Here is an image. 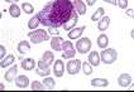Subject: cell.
I'll use <instances>...</instances> for the list:
<instances>
[{
  "mask_svg": "<svg viewBox=\"0 0 134 92\" xmlns=\"http://www.w3.org/2000/svg\"><path fill=\"white\" fill-rule=\"evenodd\" d=\"M132 83V76L129 73H121L119 77H118V84L120 87H128L129 84Z\"/></svg>",
  "mask_w": 134,
  "mask_h": 92,
  "instance_id": "obj_14",
  "label": "cell"
},
{
  "mask_svg": "<svg viewBox=\"0 0 134 92\" xmlns=\"http://www.w3.org/2000/svg\"><path fill=\"white\" fill-rule=\"evenodd\" d=\"M7 3H10V4H14V3H18L19 0H5Z\"/></svg>",
  "mask_w": 134,
  "mask_h": 92,
  "instance_id": "obj_38",
  "label": "cell"
},
{
  "mask_svg": "<svg viewBox=\"0 0 134 92\" xmlns=\"http://www.w3.org/2000/svg\"><path fill=\"white\" fill-rule=\"evenodd\" d=\"M43 84H44L46 90H53L54 86H56V81H54V78L47 76V77H44V79H43Z\"/></svg>",
  "mask_w": 134,
  "mask_h": 92,
  "instance_id": "obj_25",
  "label": "cell"
},
{
  "mask_svg": "<svg viewBox=\"0 0 134 92\" xmlns=\"http://www.w3.org/2000/svg\"><path fill=\"white\" fill-rule=\"evenodd\" d=\"M85 29H86L85 25H81V27H79V28L71 29V30L68 32V39H71V40H77L79 38H81V35L83 34Z\"/></svg>",
  "mask_w": 134,
  "mask_h": 92,
  "instance_id": "obj_10",
  "label": "cell"
},
{
  "mask_svg": "<svg viewBox=\"0 0 134 92\" xmlns=\"http://www.w3.org/2000/svg\"><path fill=\"white\" fill-rule=\"evenodd\" d=\"M96 43L99 48L105 49V48H108V46H109V37L106 34H100L96 39Z\"/></svg>",
  "mask_w": 134,
  "mask_h": 92,
  "instance_id": "obj_19",
  "label": "cell"
},
{
  "mask_svg": "<svg viewBox=\"0 0 134 92\" xmlns=\"http://www.w3.org/2000/svg\"><path fill=\"white\" fill-rule=\"evenodd\" d=\"M97 0H86V4L90 5V7H92V5H95V3H96Z\"/></svg>",
  "mask_w": 134,
  "mask_h": 92,
  "instance_id": "obj_36",
  "label": "cell"
},
{
  "mask_svg": "<svg viewBox=\"0 0 134 92\" xmlns=\"http://www.w3.org/2000/svg\"><path fill=\"white\" fill-rule=\"evenodd\" d=\"M14 82H15L16 88H20V90H24V88L29 87V78L25 76V75H18V76L15 77Z\"/></svg>",
  "mask_w": 134,
  "mask_h": 92,
  "instance_id": "obj_8",
  "label": "cell"
},
{
  "mask_svg": "<svg viewBox=\"0 0 134 92\" xmlns=\"http://www.w3.org/2000/svg\"><path fill=\"white\" fill-rule=\"evenodd\" d=\"M75 46H76V49H77V52L80 54H86L90 52V49L92 47V43H91V40L89 38L82 37V38L77 39V42H76Z\"/></svg>",
  "mask_w": 134,
  "mask_h": 92,
  "instance_id": "obj_5",
  "label": "cell"
},
{
  "mask_svg": "<svg viewBox=\"0 0 134 92\" xmlns=\"http://www.w3.org/2000/svg\"><path fill=\"white\" fill-rule=\"evenodd\" d=\"M130 37H132V39H134V28L130 30Z\"/></svg>",
  "mask_w": 134,
  "mask_h": 92,
  "instance_id": "obj_41",
  "label": "cell"
},
{
  "mask_svg": "<svg viewBox=\"0 0 134 92\" xmlns=\"http://www.w3.org/2000/svg\"><path fill=\"white\" fill-rule=\"evenodd\" d=\"M105 3H108V4H110V5H116V1L118 0H104Z\"/></svg>",
  "mask_w": 134,
  "mask_h": 92,
  "instance_id": "obj_37",
  "label": "cell"
},
{
  "mask_svg": "<svg viewBox=\"0 0 134 92\" xmlns=\"http://www.w3.org/2000/svg\"><path fill=\"white\" fill-rule=\"evenodd\" d=\"M87 59L89 62L94 66V67H96V66H100V61H101V56L97 53L96 51H91L90 54L87 56Z\"/></svg>",
  "mask_w": 134,
  "mask_h": 92,
  "instance_id": "obj_16",
  "label": "cell"
},
{
  "mask_svg": "<svg viewBox=\"0 0 134 92\" xmlns=\"http://www.w3.org/2000/svg\"><path fill=\"white\" fill-rule=\"evenodd\" d=\"M72 3H74V8L75 10L79 13V15H85L86 14V10H87V4L86 3H83L82 0H72Z\"/></svg>",
  "mask_w": 134,
  "mask_h": 92,
  "instance_id": "obj_13",
  "label": "cell"
},
{
  "mask_svg": "<svg viewBox=\"0 0 134 92\" xmlns=\"http://www.w3.org/2000/svg\"><path fill=\"white\" fill-rule=\"evenodd\" d=\"M110 25V18L108 15H104L99 22H97V29L100 32H105Z\"/></svg>",
  "mask_w": 134,
  "mask_h": 92,
  "instance_id": "obj_18",
  "label": "cell"
},
{
  "mask_svg": "<svg viewBox=\"0 0 134 92\" xmlns=\"http://www.w3.org/2000/svg\"><path fill=\"white\" fill-rule=\"evenodd\" d=\"M77 22H79V13L75 10L74 14H72V16H71V18L67 20L66 23L62 25V28H63L65 30L70 32L71 29H74V28H75V25H77Z\"/></svg>",
  "mask_w": 134,
  "mask_h": 92,
  "instance_id": "obj_9",
  "label": "cell"
},
{
  "mask_svg": "<svg viewBox=\"0 0 134 92\" xmlns=\"http://www.w3.org/2000/svg\"><path fill=\"white\" fill-rule=\"evenodd\" d=\"M22 9L25 14H33V13H34V7H33L30 3H23Z\"/></svg>",
  "mask_w": 134,
  "mask_h": 92,
  "instance_id": "obj_29",
  "label": "cell"
},
{
  "mask_svg": "<svg viewBox=\"0 0 134 92\" xmlns=\"http://www.w3.org/2000/svg\"><path fill=\"white\" fill-rule=\"evenodd\" d=\"M49 33L44 29H34V30L29 32V34H28V37H29L30 42L33 43V44H39V43H43V42H47V40H49V35H48Z\"/></svg>",
  "mask_w": 134,
  "mask_h": 92,
  "instance_id": "obj_2",
  "label": "cell"
},
{
  "mask_svg": "<svg viewBox=\"0 0 134 92\" xmlns=\"http://www.w3.org/2000/svg\"><path fill=\"white\" fill-rule=\"evenodd\" d=\"M91 86L95 87V88H105V87L109 86V81L106 78H92Z\"/></svg>",
  "mask_w": 134,
  "mask_h": 92,
  "instance_id": "obj_17",
  "label": "cell"
},
{
  "mask_svg": "<svg viewBox=\"0 0 134 92\" xmlns=\"http://www.w3.org/2000/svg\"><path fill=\"white\" fill-rule=\"evenodd\" d=\"M65 71H66V64L63 63L62 59L54 61V63H53V73H54V76L60 78V77L65 75Z\"/></svg>",
  "mask_w": 134,
  "mask_h": 92,
  "instance_id": "obj_7",
  "label": "cell"
},
{
  "mask_svg": "<svg viewBox=\"0 0 134 92\" xmlns=\"http://www.w3.org/2000/svg\"><path fill=\"white\" fill-rule=\"evenodd\" d=\"M100 56H101V62L105 64H113L118 59V52L114 48H105L100 53Z\"/></svg>",
  "mask_w": 134,
  "mask_h": 92,
  "instance_id": "obj_3",
  "label": "cell"
},
{
  "mask_svg": "<svg viewBox=\"0 0 134 92\" xmlns=\"http://www.w3.org/2000/svg\"><path fill=\"white\" fill-rule=\"evenodd\" d=\"M116 7H119L120 9H128V0H118Z\"/></svg>",
  "mask_w": 134,
  "mask_h": 92,
  "instance_id": "obj_32",
  "label": "cell"
},
{
  "mask_svg": "<svg viewBox=\"0 0 134 92\" xmlns=\"http://www.w3.org/2000/svg\"><path fill=\"white\" fill-rule=\"evenodd\" d=\"M44 84L43 82L41 83L39 81H33L32 83H30V90L32 91H42V90H44Z\"/></svg>",
  "mask_w": 134,
  "mask_h": 92,
  "instance_id": "obj_28",
  "label": "cell"
},
{
  "mask_svg": "<svg viewBox=\"0 0 134 92\" xmlns=\"http://www.w3.org/2000/svg\"><path fill=\"white\" fill-rule=\"evenodd\" d=\"M16 76H18V66H12V67L5 72V75H4V79H5L7 82L10 83V82H13V81H14Z\"/></svg>",
  "mask_w": 134,
  "mask_h": 92,
  "instance_id": "obj_12",
  "label": "cell"
},
{
  "mask_svg": "<svg viewBox=\"0 0 134 92\" xmlns=\"http://www.w3.org/2000/svg\"><path fill=\"white\" fill-rule=\"evenodd\" d=\"M128 88H129V90H132V91H134V83H130L129 86H128Z\"/></svg>",
  "mask_w": 134,
  "mask_h": 92,
  "instance_id": "obj_39",
  "label": "cell"
},
{
  "mask_svg": "<svg viewBox=\"0 0 134 92\" xmlns=\"http://www.w3.org/2000/svg\"><path fill=\"white\" fill-rule=\"evenodd\" d=\"M39 24H41V20H39L38 14L37 15H33L28 20V28H29L30 30H34V29H37L38 27H39Z\"/></svg>",
  "mask_w": 134,
  "mask_h": 92,
  "instance_id": "obj_23",
  "label": "cell"
},
{
  "mask_svg": "<svg viewBox=\"0 0 134 92\" xmlns=\"http://www.w3.org/2000/svg\"><path fill=\"white\" fill-rule=\"evenodd\" d=\"M9 14H10L12 18H19V16H20L22 10L19 8V5H16V3L12 4V5L9 7Z\"/></svg>",
  "mask_w": 134,
  "mask_h": 92,
  "instance_id": "obj_22",
  "label": "cell"
},
{
  "mask_svg": "<svg viewBox=\"0 0 134 92\" xmlns=\"http://www.w3.org/2000/svg\"><path fill=\"white\" fill-rule=\"evenodd\" d=\"M80 69H82V62L80 59H68L66 64V71L68 75H71V76H75V75H77V73H80Z\"/></svg>",
  "mask_w": 134,
  "mask_h": 92,
  "instance_id": "obj_6",
  "label": "cell"
},
{
  "mask_svg": "<svg viewBox=\"0 0 134 92\" xmlns=\"http://www.w3.org/2000/svg\"><path fill=\"white\" fill-rule=\"evenodd\" d=\"M37 67H38V68H42V69H49V66H48L47 63H44V62L42 61V59L38 62V66H37Z\"/></svg>",
  "mask_w": 134,
  "mask_h": 92,
  "instance_id": "obj_33",
  "label": "cell"
},
{
  "mask_svg": "<svg viewBox=\"0 0 134 92\" xmlns=\"http://www.w3.org/2000/svg\"><path fill=\"white\" fill-rule=\"evenodd\" d=\"M36 73L41 77H47L51 75V69H42V68H36Z\"/></svg>",
  "mask_w": 134,
  "mask_h": 92,
  "instance_id": "obj_30",
  "label": "cell"
},
{
  "mask_svg": "<svg viewBox=\"0 0 134 92\" xmlns=\"http://www.w3.org/2000/svg\"><path fill=\"white\" fill-rule=\"evenodd\" d=\"M5 57H7V49L4 46H0V59H3Z\"/></svg>",
  "mask_w": 134,
  "mask_h": 92,
  "instance_id": "obj_34",
  "label": "cell"
},
{
  "mask_svg": "<svg viewBox=\"0 0 134 92\" xmlns=\"http://www.w3.org/2000/svg\"><path fill=\"white\" fill-rule=\"evenodd\" d=\"M63 42H65V39L62 38L61 35L52 37V38H51V48H52L53 51H56V52H60V51H62Z\"/></svg>",
  "mask_w": 134,
  "mask_h": 92,
  "instance_id": "obj_11",
  "label": "cell"
},
{
  "mask_svg": "<svg viewBox=\"0 0 134 92\" xmlns=\"http://www.w3.org/2000/svg\"><path fill=\"white\" fill-rule=\"evenodd\" d=\"M20 67L24 71H33L36 69V61L33 58H24L20 63Z\"/></svg>",
  "mask_w": 134,
  "mask_h": 92,
  "instance_id": "obj_15",
  "label": "cell"
},
{
  "mask_svg": "<svg viewBox=\"0 0 134 92\" xmlns=\"http://www.w3.org/2000/svg\"><path fill=\"white\" fill-rule=\"evenodd\" d=\"M104 15H105V9L99 8V9H96V11L91 15V20H92V22H99Z\"/></svg>",
  "mask_w": 134,
  "mask_h": 92,
  "instance_id": "obj_26",
  "label": "cell"
},
{
  "mask_svg": "<svg viewBox=\"0 0 134 92\" xmlns=\"http://www.w3.org/2000/svg\"><path fill=\"white\" fill-rule=\"evenodd\" d=\"M92 64L90 63V62H83L82 63V72L86 75V76H90V75H92Z\"/></svg>",
  "mask_w": 134,
  "mask_h": 92,
  "instance_id": "obj_27",
  "label": "cell"
},
{
  "mask_svg": "<svg viewBox=\"0 0 134 92\" xmlns=\"http://www.w3.org/2000/svg\"><path fill=\"white\" fill-rule=\"evenodd\" d=\"M74 11V3L71 0H52L46 4L38 16L42 25L60 28L72 16Z\"/></svg>",
  "mask_w": 134,
  "mask_h": 92,
  "instance_id": "obj_1",
  "label": "cell"
},
{
  "mask_svg": "<svg viewBox=\"0 0 134 92\" xmlns=\"http://www.w3.org/2000/svg\"><path fill=\"white\" fill-rule=\"evenodd\" d=\"M42 61L47 63L48 66H51L52 63H54V54L52 52H49V51H46L43 56H42Z\"/></svg>",
  "mask_w": 134,
  "mask_h": 92,
  "instance_id": "obj_24",
  "label": "cell"
},
{
  "mask_svg": "<svg viewBox=\"0 0 134 92\" xmlns=\"http://www.w3.org/2000/svg\"><path fill=\"white\" fill-rule=\"evenodd\" d=\"M15 61V57L13 54H7V57L5 58H3V59H0V67L1 68H7L9 66H12Z\"/></svg>",
  "mask_w": 134,
  "mask_h": 92,
  "instance_id": "obj_21",
  "label": "cell"
},
{
  "mask_svg": "<svg viewBox=\"0 0 134 92\" xmlns=\"http://www.w3.org/2000/svg\"><path fill=\"white\" fill-rule=\"evenodd\" d=\"M0 90H1V91H4V90H5V84L4 83H0Z\"/></svg>",
  "mask_w": 134,
  "mask_h": 92,
  "instance_id": "obj_40",
  "label": "cell"
},
{
  "mask_svg": "<svg viewBox=\"0 0 134 92\" xmlns=\"http://www.w3.org/2000/svg\"><path fill=\"white\" fill-rule=\"evenodd\" d=\"M62 58L63 59H72L75 57V54L77 52V49H76V46L71 43V39H68V40H65L63 42V46H62Z\"/></svg>",
  "mask_w": 134,
  "mask_h": 92,
  "instance_id": "obj_4",
  "label": "cell"
},
{
  "mask_svg": "<svg viewBox=\"0 0 134 92\" xmlns=\"http://www.w3.org/2000/svg\"><path fill=\"white\" fill-rule=\"evenodd\" d=\"M48 28H49V29H48L49 35H53V37L60 35V30H58V28H56V27H48Z\"/></svg>",
  "mask_w": 134,
  "mask_h": 92,
  "instance_id": "obj_31",
  "label": "cell"
},
{
  "mask_svg": "<svg viewBox=\"0 0 134 92\" xmlns=\"http://www.w3.org/2000/svg\"><path fill=\"white\" fill-rule=\"evenodd\" d=\"M16 49H18V52L20 54H27L29 53L30 51V44L29 42H27V40H22V42H19V44H18V47H16Z\"/></svg>",
  "mask_w": 134,
  "mask_h": 92,
  "instance_id": "obj_20",
  "label": "cell"
},
{
  "mask_svg": "<svg viewBox=\"0 0 134 92\" xmlns=\"http://www.w3.org/2000/svg\"><path fill=\"white\" fill-rule=\"evenodd\" d=\"M125 15L134 19V10L133 9H125Z\"/></svg>",
  "mask_w": 134,
  "mask_h": 92,
  "instance_id": "obj_35",
  "label": "cell"
}]
</instances>
